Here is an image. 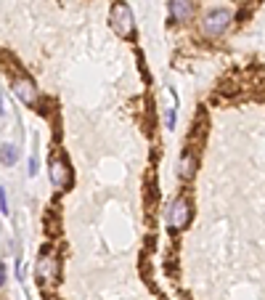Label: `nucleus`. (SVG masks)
Listing matches in <instances>:
<instances>
[{"label":"nucleus","mask_w":265,"mask_h":300,"mask_svg":"<svg viewBox=\"0 0 265 300\" xmlns=\"http://www.w3.org/2000/svg\"><path fill=\"white\" fill-rule=\"evenodd\" d=\"M189 220H191V204L186 197H178L173 202V208H170V213H167V223L175 231H180V229L189 226Z\"/></svg>","instance_id":"20e7f679"},{"label":"nucleus","mask_w":265,"mask_h":300,"mask_svg":"<svg viewBox=\"0 0 265 300\" xmlns=\"http://www.w3.org/2000/svg\"><path fill=\"white\" fill-rule=\"evenodd\" d=\"M0 115H6V104H3V96H0Z\"/></svg>","instance_id":"4468645a"},{"label":"nucleus","mask_w":265,"mask_h":300,"mask_svg":"<svg viewBox=\"0 0 265 300\" xmlns=\"http://www.w3.org/2000/svg\"><path fill=\"white\" fill-rule=\"evenodd\" d=\"M112 29L119 38H133L135 32V19H133V11L125 6V3H114L112 6Z\"/></svg>","instance_id":"f03ea898"},{"label":"nucleus","mask_w":265,"mask_h":300,"mask_svg":"<svg viewBox=\"0 0 265 300\" xmlns=\"http://www.w3.org/2000/svg\"><path fill=\"white\" fill-rule=\"evenodd\" d=\"M13 93H16V99L27 106L37 104V88L27 74H13Z\"/></svg>","instance_id":"39448f33"},{"label":"nucleus","mask_w":265,"mask_h":300,"mask_svg":"<svg viewBox=\"0 0 265 300\" xmlns=\"http://www.w3.org/2000/svg\"><path fill=\"white\" fill-rule=\"evenodd\" d=\"M231 22H233V16H231L228 8H215L205 16V22H201V32H205L207 38H220L231 27Z\"/></svg>","instance_id":"f257e3e1"},{"label":"nucleus","mask_w":265,"mask_h":300,"mask_svg":"<svg viewBox=\"0 0 265 300\" xmlns=\"http://www.w3.org/2000/svg\"><path fill=\"white\" fill-rule=\"evenodd\" d=\"M0 213L8 215V199H6V189H0Z\"/></svg>","instance_id":"9d476101"},{"label":"nucleus","mask_w":265,"mask_h":300,"mask_svg":"<svg viewBox=\"0 0 265 300\" xmlns=\"http://www.w3.org/2000/svg\"><path fill=\"white\" fill-rule=\"evenodd\" d=\"M194 173H196V157L191 152H186L180 160V178L189 181V178H194Z\"/></svg>","instance_id":"6e6552de"},{"label":"nucleus","mask_w":265,"mask_h":300,"mask_svg":"<svg viewBox=\"0 0 265 300\" xmlns=\"http://www.w3.org/2000/svg\"><path fill=\"white\" fill-rule=\"evenodd\" d=\"M16 160H19V149L13 144H3V146H0V162H3L6 167L16 165Z\"/></svg>","instance_id":"1a4fd4ad"},{"label":"nucleus","mask_w":265,"mask_h":300,"mask_svg":"<svg viewBox=\"0 0 265 300\" xmlns=\"http://www.w3.org/2000/svg\"><path fill=\"white\" fill-rule=\"evenodd\" d=\"M194 13V3L191 0H170V16L175 22H189Z\"/></svg>","instance_id":"0eeeda50"},{"label":"nucleus","mask_w":265,"mask_h":300,"mask_svg":"<svg viewBox=\"0 0 265 300\" xmlns=\"http://www.w3.org/2000/svg\"><path fill=\"white\" fill-rule=\"evenodd\" d=\"M165 122H167V128H175V109H167L165 112Z\"/></svg>","instance_id":"9b49d317"},{"label":"nucleus","mask_w":265,"mask_h":300,"mask_svg":"<svg viewBox=\"0 0 265 300\" xmlns=\"http://www.w3.org/2000/svg\"><path fill=\"white\" fill-rule=\"evenodd\" d=\"M29 173H32V176L37 173V160H35V157H32V160H29Z\"/></svg>","instance_id":"ddd939ff"},{"label":"nucleus","mask_w":265,"mask_h":300,"mask_svg":"<svg viewBox=\"0 0 265 300\" xmlns=\"http://www.w3.org/2000/svg\"><path fill=\"white\" fill-rule=\"evenodd\" d=\"M6 279H8V271H6V266L0 263V287H3V284H6Z\"/></svg>","instance_id":"f8f14e48"},{"label":"nucleus","mask_w":265,"mask_h":300,"mask_svg":"<svg viewBox=\"0 0 265 300\" xmlns=\"http://www.w3.org/2000/svg\"><path fill=\"white\" fill-rule=\"evenodd\" d=\"M48 170H51V181H53L56 189H69L72 186V170H69V162L67 160L56 157V160H51Z\"/></svg>","instance_id":"423d86ee"},{"label":"nucleus","mask_w":265,"mask_h":300,"mask_svg":"<svg viewBox=\"0 0 265 300\" xmlns=\"http://www.w3.org/2000/svg\"><path fill=\"white\" fill-rule=\"evenodd\" d=\"M37 279L43 287H51L58 279V258L53 255V250H43L37 260Z\"/></svg>","instance_id":"7ed1b4c3"}]
</instances>
